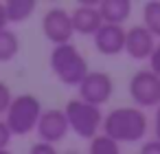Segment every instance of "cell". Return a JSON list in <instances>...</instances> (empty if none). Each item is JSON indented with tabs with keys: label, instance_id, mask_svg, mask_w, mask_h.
I'll return each mask as SVG.
<instances>
[{
	"label": "cell",
	"instance_id": "1",
	"mask_svg": "<svg viewBox=\"0 0 160 154\" xmlns=\"http://www.w3.org/2000/svg\"><path fill=\"white\" fill-rule=\"evenodd\" d=\"M147 114L136 108V106H121V108H112L105 117H103V134L110 136L112 141L121 143H136L140 139H145L147 134Z\"/></svg>",
	"mask_w": 160,
	"mask_h": 154
},
{
	"label": "cell",
	"instance_id": "2",
	"mask_svg": "<svg viewBox=\"0 0 160 154\" xmlns=\"http://www.w3.org/2000/svg\"><path fill=\"white\" fill-rule=\"evenodd\" d=\"M48 64H51L53 75L64 86H79L83 82V77L90 73L86 57L81 55V51L72 42L70 44H62V46H53Z\"/></svg>",
	"mask_w": 160,
	"mask_h": 154
},
{
	"label": "cell",
	"instance_id": "3",
	"mask_svg": "<svg viewBox=\"0 0 160 154\" xmlns=\"http://www.w3.org/2000/svg\"><path fill=\"white\" fill-rule=\"evenodd\" d=\"M42 112H44L42 101L35 95L24 93V95L13 97V101H11V106L5 114V123L11 130V134L27 136L38 128V121H40Z\"/></svg>",
	"mask_w": 160,
	"mask_h": 154
},
{
	"label": "cell",
	"instance_id": "4",
	"mask_svg": "<svg viewBox=\"0 0 160 154\" xmlns=\"http://www.w3.org/2000/svg\"><path fill=\"white\" fill-rule=\"evenodd\" d=\"M64 112H66V119H68L70 130L77 136L90 139V141L94 136H99V130L103 125V112H101V108L90 106V104H86V101H81L77 97V99L66 101Z\"/></svg>",
	"mask_w": 160,
	"mask_h": 154
},
{
	"label": "cell",
	"instance_id": "5",
	"mask_svg": "<svg viewBox=\"0 0 160 154\" xmlns=\"http://www.w3.org/2000/svg\"><path fill=\"white\" fill-rule=\"evenodd\" d=\"M129 97L136 108H158L160 106V77L151 71H138L129 79Z\"/></svg>",
	"mask_w": 160,
	"mask_h": 154
},
{
	"label": "cell",
	"instance_id": "6",
	"mask_svg": "<svg viewBox=\"0 0 160 154\" xmlns=\"http://www.w3.org/2000/svg\"><path fill=\"white\" fill-rule=\"evenodd\" d=\"M77 88H79V99L81 101L101 108L103 104L110 101V97L114 93V82L105 71H90Z\"/></svg>",
	"mask_w": 160,
	"mask_h": 154
},
{
	"label": "cell",
	"instance_id": "7",
	"mask_svg": "<svg viewBox=\"0 0 160 154\" xmlns=\"http://www.w3.org/2000/svg\"><path fill=\"white\" fill-rule=\"evenodd\" d=\"M42 33L46 35L48 42H53V46L70 44V40L75 35L70 13L64 7H51L42 18Z\"/></svg>",
	"mask_w": 160,
	"mask_h": 154
},
{
	"label": "cell",
	"instance_id": "8",
	"mask_svg": "<svg viewBox=\"0 0 160 154\" xmlns=\"http://www.w3.org/2000/svg\"><path fill=\"white\" fill-rule=\"evenodd\" d=\"M35 130H38L40 141H44V143L55 145V143L64 141L66 134H68V130H70L64 108H48V110H44Z\"/></svg>",
	"mask_w": 160,
	"mask_h": 154
},
{
	"label": "cell",
	"instance_id": "9",
	"mask_svg": "<svg viewBox=\"0 0 160 154\" xmlns=\"http://www.w3.org/2000/svg\"><path fill=\"white\" fill-rule=\"evenodd\" d=\"M72 29L79 35H94L103 27V18L99 13V3H81L70 11Z\"/></svg>",
	"mask_w": 160,
	"mask_h": 154
},
{
	"label": "cell",
	"instance_id": "10",
	"mask_svg": "<svg viewBox=\"0 0 160 154\" xmlns=\"http://www.w3.org/2000/svg\"><path fill=\"white\" fill-rule=\"evenodd\" d=\"M156 38L142 27V24H136L132 29H127V35H125V53L140 62V60H149L153 49H156Z\"/></svg>",
	"mask_w": 160,
	"mask_h": 154
},
{
	"label": "cell",
	"instance_id": "11",
	"mask_svg": "<svg viewBox=\"0 0 160 154\" xmlns=\"http://www.w3.org/2000/svg\"><path fill=\"white\" fill-rule=\"evenodd\" d=\"M125 35H127V29L118 24H103L92 35V42L101 55H118L125 51Z\"/></svg>",
	"mask_w": 160,
	"mask_h": 154
},
{
	"label": "cell",
	"instance_id": "12",
	"mask_svg": "<svg viewBox=\"0 0 160 154\" xmlns=\"http://www.w3.org/2000/svg\"><path fill=\"white\" fill-rule=\"evenodd\" d=\"M99 13L103 18V24H118L132 16V3L129 0H101L99 3Z\"/></svg>",
	"mask_w": 160,
	"mask_h": 154
},
{
	"label": "cell",
	"instance_id": "13",
	"mask_svg": "<svg viewBox=\"0 0 160 154\" xmlns=\"http://www.w3.org/2000/svg\"><path fill=\"white\" fill-rule=\"evenodd\" d=\"M38 3L35 0H9L5 3V11H7V20L13 24H20L24 20H29L35 11Z\"/></svg>",
	"mask_w": 160,
	"mask_h": 154
},
{
	"label": "cell",
	"instance_id": "14",
	"mask_svg": "<svg viewBox=\"0 0 160 154\" xmlns=\"http://www.w3.org/2000/svg\"><path fill=\"white\" fill-rule=\"evenodd\" d=\"M142 27L160 40V0H149L142 5Z\"/></svg>",
	"mask_w": 160,
	"mask_h": 154
},
{
	"label": "cell",
	"instance_id": "15",
	"mask_svg": "<svg viewBox=\"0 0 160 154\" xmlns=\"http://www.w3.org/2000/svg\"><path fill=\"white\" fill-rule=\"evenodd\" d=\"M20 51V40L11 29L0 31V62H11Z\"/></svg>",
	"mask_w": 160,
	"mask_h": 154
},
{
	"label": "cell",
	"instance_id": "16",
	"mask_svg": "<svg viewBox=\"0 0 160 154\" xmlns=\"http://www.w3.org/2000/svg\"><path fill=\"white\" fill-rule=\"evenodd\" d=\"M88 154H121V145L105 134H99L90 141Z\"/></svg>",
	"mask_w": 160,
	"mask_h": 154
},
{
	"label": "cell",
	"instance_id": "17",
	"mask_svg": "<svg viewBox=\"0 0 160 154\" xmlns=\"http://www.w3.org/2000/svg\"><path fill=\"white\" fill-rule=\"evenodd\" d=\"M13 101V95H11V88L5 84V82H0V114H7L9 106Z\"/></svg>",
	"mask_w": 160,
	"mask_h": 154
},
{
	"label": "cell",
	"instance_id": "18",
	"mask_svg": "<svg viewBox=\"0 0 160 154\" xmlns=\"http://www.w3.org/2000/svg\"><path fill=\"white\" fill-rule=\"evenodd\" d=\"M29 154H59V152H57V147H55V145L44 143V141H38V143H33V145H31Z\"/></svg>",
	"mask_w": 160,
	"mask_h": 154
},
{
	"label": "cell",
	"instance_id": "19",
	"mask_svg": "<svg viewBox=\"0 0 160 154\" xmlns=\"http://www.w3.org/2000/svg\"><path fill=\"white\" fill-rule=\"evenodd\" d=\"M11 130L7 128V123H5V119H0V150H7V145L11 143Z\"/></svg>",
	"mask_w": 160,
	"mask_h": 154
},
{
	"label": "cell",
	"instance_id": "20",
	"mask_svg": "<svg viewBox=\"0 0 160 154\" xmlns=\"http://www.w3.org/2000/svg\"><path fill=\"white\" fill-rule=\"evenodd\" d=\"M149 71L160 77V42L156 44V49H153V53H151V57H149Z\"/></svg>",
	"mask_w": 160,
	"mask_h": 154
},
{
	"label": "cell",
	"instance_id": "21",
	"mask_svg": "<svg viewBox=\"0 0 160 154\" xmlns=\"http://www.w3.org/2000/svg\"><path fill=\"white\" fill-rule=\"evenodd\" d=\"M140 154H160V141H145L140 147Z\"/></svg>",
	"mask_w": 160,
	"mask_h": 154
},
{
	"label": "cell",
	"instance_id": "22",
	"mask_svg": "<svg viewBox=\"0 0 160 154\" xmlns=\"http://www.w3.org/2000/svg\"><path fill=\"white\" fill-rule=\"evenodd\" d=\"M153 132H156V141H160V106L156 108V117H153Z\"/></svg>",
	"mask_w": 160,
	"mask_h": 154
},
{
	"label": "cell",
	"instance_id": "23",
	"mask_svg": "<svg viewBox=\"0 0 160 154\" xmlns=\"http://www.w3.org/2000/svg\"><path fill=\"white\" fill-rule=\"evenodd\" d=\"M9 20H7V11H5V3H0V31L7 29Z\"/></svg>",
	"mask_w": 160,
	"mask_h": 154
},
{
	"label": "cell",
	"instance_id": "24",
	"mask_svg": "<svg viewBox=\"0 0 160 154\" xmlns=\"http://www.w3.org/2000/svg\"><path fill=\"white\" fill-rule=\"evenodd\" d=\"M0 154H11V152L9 150H0Z\"/></svg>",
	"mask_w": 160,
	"mask_h": 154
}]
</instances>
